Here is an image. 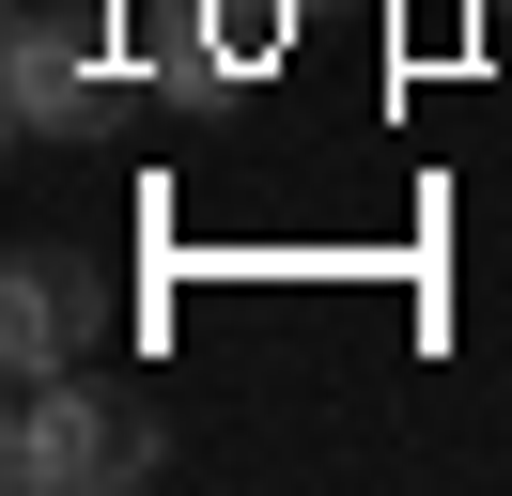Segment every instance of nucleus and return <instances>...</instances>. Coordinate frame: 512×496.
<instances>
[{
    "label": "nucleus",
    "mask_w": 512,
    "mask_h": 496,
    "mask_svg": "<svg viewBox=\"0 0 512 496\" xmlns=\"http://www.w3.org/2000/svg\"><path fill=\"white\" fill-rule=\"evenodd\" d=\"M0 465H16L32 496H94V481H140V465H156V419H140V388L47 372V388H16V434H0Z\"/></svg>",
    "instance_id": "f257e3e1"
},
{
    "label": "nucleus",
    "mask_w": 512,
    "mask_h": 496,
    "mask_svg": "<svg viewBox=\"0 0 512 496\" xmlns=\"http://www.w3.org/2000/svg\"><path fill=\"white\" fill-rule=\"evenodd\" d=\"M0 93H16V140H94V109H109L94 31H78L63 0H16V62H0Z\"/></svg>",
    "instance_id": "f03ea898"
},
{
    "label": "nucleus",
    "mask_w": 512,
    "mask_h": 496,
    "mask_svg": "<svg viewBox=\"0 0 512 496\" xmlns=\"http://www.w3.org/2000/svg\"><path fill=\"white\" fill-rule=\"evenodd\" d=\"M0 372H16V388H47V372H78V264H16L0 279Z\"/></svg>",
    "instance_id": "7ed1b4c3"
}]
</instances>
